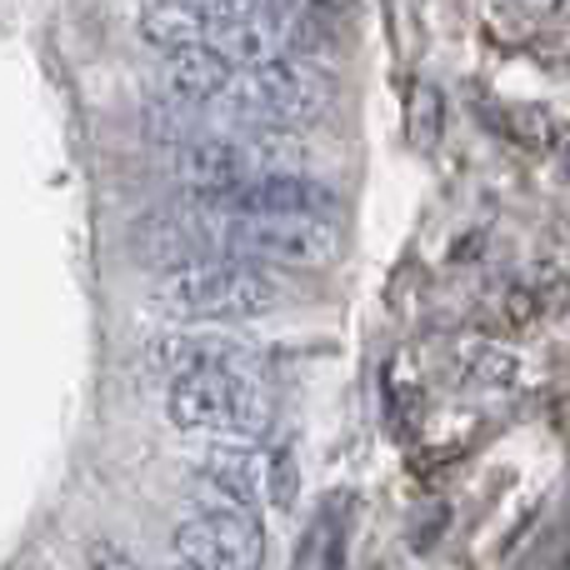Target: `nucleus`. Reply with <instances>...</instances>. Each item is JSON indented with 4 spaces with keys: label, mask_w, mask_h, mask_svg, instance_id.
Returning <instances> with one entry per match:
<instances>
[{
    "label": "nucleus",
    "mask_w": 570,
    "mask_h": 570,
    "mask_svg": "<svg viewBox=\"0 0 570 570\" xmlns=\"http://www.w3.org/2000/svg\"><path fill=\"white\" fill-rule=\"evenodd\" d=\"M281 36H285V46L301 50V56H331V30L315 16H295L291 26H281Z\"/></svg>",
    "instance_id": "obj_19"
},
{
    "label": "nucleus",
    "mask_w": 570,
    "mask_h": 570,
    "mask_svg": "<svg viewBox=\"0 0 570 570\" xmlns=\"http://www.w3.org/2000/svg\"><path fill=\"white\" fill-rule=\"evenodd\" d=\"M220 106L240 120H256L266 130H285V126H301V120L325 116L331 106V80L315 76L311 66H295V60H276V66H261V70H240L230 80V90L220 96Z\"/></svg>",
    "instance_id": "obj_4"
},
{
    "label": "nucleus",
    "mask_w": 570,
    "mask_h": 570,
    "mask_svg": "<svg viewBox=\"0 0 570 570\" xmlns=\"http://www.w3.org/2000/svg\"><path fill=\"white\" fill-rule=\"evenodd\" d=\"M515 375H521V365H515L511 351H501V345H481L471 361V381L475 385H511Z\"/></svg>",
    "instance_id": "obj_18"
},
{
    "label": "nucleus",
    "mask_w": 570,
    "mask_h": 570,
    "mask_svg": "<svg viewBox=\"0 0 570 570\" xmlns=\"http://www.w3.org/2000/svg\"><path fill=\"white\" fill-rule=\"evenodd\" d=\"M501 130L525 150H556V136H561V126L546 106H511L501 116Z\"/></svg>",
    "instance_id": "obj_15"
},
{
    "label": "nucleus",
    "mask_w": 570,
    "mask_h": 570,
    "mask_svg": "<svg viewBox=\"0 0 570 570\" xmlns=\"http://www.w3.org/2000/svg\"><path fill=\"white\" fill-rule=\"evenodd\" d=\"M176 570H196V566H176Z\"/></svg>",
    "instance_id": "obj_24"
},
{
    "label": "nucleus",
    "mask_w": 570,
    "mask_h": 570,
    "mask_svg": "<svg viewBox=\"0 0 570 570\" xmlns=\"http://www.w3.org/2000/svg\"><path fill=\"white\" fill-rule=\"evenodd\" d=\"M250 345L246 341H226V335H166L150 341V365L180 381L196 371H250Z\"/></svg>",
    "instance_id": "obj_8"
},
{
    "label": "nucleus",
    "mask_w": 570,
    "mask_h": 570,
    "mask_svg": "<svg viewBox=\"0 0 570 570\" xmlns=\"http://www.w3.org/2000/svg\"><path fill=\"white\" fill-rule=\"evenodd\" d=\"M220 250L285 271H331L345 256V236L331 216H230L220 220Z\"/></svg>",
    "instance_id": "obj_3"
},
{
    "label": "nucleus",
    "mask_w": 570,
    "mask_h": 570,
    "mask_svg": "<svg viewBox=\"0 0 570 570\" xmlns=\"http://www.w3.org/2000/svg\"><path fill=\"white\" fill-rule=\"evenodd\" d=\"M176 556L196 570H261L266 531L250 511H206L176 525Z\"/></svg>",
    "instance_id": "obj_5"
},
{
    "label": "nucleus",
    "mask_w": 570,
    "mask_h": 570,
    "mask_svg": "<svg viewBox=\"0 0 570 570\" xmlns=\"http://www.w3.org/2000/svg\"><path fill=\"white\" fill-rule=\"evenodd\" d=\"M541 315H546V301L535 295V285H511V291H505V321H511L515 331L535 325Z\"/></svg>",
    "instance_id": "obj_21"
},
{
    "label": "nucleus",
    "mask_w": 570,
    "mask_h": 570,
    "mask_svg": "<svg viewBox=\"0 0 570 570\" xmlns=\"http://www.w3.org/2000/svg\"><path fill=\"white\" fill-rule=\"evenodd\" d=\"M441 130H445V96L431 80H411V90H405V140L415 150H435Z\"/></svg>",
    "instance_id": "obj_13"
},
{
    "label": "nucleus",
    "mask_w": 570,
    "mask_h": 570,
    "mask_svg": "<svg viewBox=\"0 0 570 570\" xmlns=\"http://www.w3.org/2000/svg\"><path fill=\"white\" fill-rule=\"evenodd\" d=\"M335 196L311 176H256L220 200L230 216H331Z\"/></svg>",
    "instance_id": "obj_7"
},
{
    "label": "nucleus",
    "mask_w": 570,
    "mask_h": 570,
    "mask_svg": "<svg viewBox=\"0 0 570 570\" xmlns=\"http://www.w3.org/2000/svg\"><path fill=\"white\" fill-rule=\"evenodd\" d=\"M236 76L240 70L210 46L176 50V56L166 60V90L180 100V106H210V100L226 96Z\"/></svg>",
    "instance_id": "obj_10"
},
{
    "label": "nucleus",
    "mask_w": 570,
    "mask_h": 570,
    "mask_svg": "<svg viewBox=\"0 0 570 570\" xmlns=\"http://www.w3.org/2000/svg\"><path fill=\"white\" fill-rule=\"evenodd\" d=\"M250 156H256V176H305V146L291 130H261Z\"/></svg>",
    "instance_id": "obj_14"
},
{
    "label": "nucleus",
    "mask_w": 570,
    "mask_h": 570,
    "mask_svg": "<svg viewBox=\"0 0 570 570\" xmlns=\"http://www.w3.org/2000/svg\"><path fill=\"white\" fill-rule=\"evenodd\" d=\"M425 421V395L421 385H391V435L395 441H411Z\"/></svg>",
    "instance_id": "obj_17"
},
{
    "label": "nucleus",
    "mask_w": 570,
    "mask_h": 570,
    "mask_svg": "<svg viewBox=\"0 0 570 570\" xmlns=\"http://www.w3.org/2000/svg\"><path fill=\"white\" fill-rule=\"evenodd\" d=\"M210 50H220V56L230 60L236 70H261V66H276V50H281V30L266 26L261 16H246V20H226V26H216V36H210Z\"/></svg>",
    "instance_id": "obj_12"
},
{
    "label": "nucleus",
    "mask_w": 570,
    "mask_h": 570,
    "mask_svg": "<svg viewBox=\"0 0 570 570\" xmlns=\"http://www.w3.org/2000/svg\"><path fill=\"white\" fill-rule=\"evenodd\" d=\"M86 566H90V570H146V566L136 561V556H126L120 546H106V541L90 546V551H86Z\"/></svg>",
    "instance_id": "obj_22"
},
{
    "label": "nucleus",
    "mask_w": 570,
    "mask_h": 570,
    "mask_svg": "<svg viewBox=\"0 0 570 570\" xmlns=\"http://www.w3.org/2000/svg\"><path fill=\"white\" fill-rule=\"evenodd\" d=\"M200 485L220 495V511H250L261 495V455L250 445H216L200 465Z\"/></svg>",
    "instance_id": "obj_11"
},
{
    "label": "nucleus",
    "mask_w": 570,
    "mask_h": 570,
    "mask_svg": "<svg viewBox=\"0 0 570 570\" xmlns=\"http://www.w3.org/2000/svg\"><path fill=\"white\" fill-rule=\"evenodd\" d=\"M535 6H541V10H566L570 0H535Z\"/></svg>",
    "instance_id": "obj_23"
},
{
    "label": "nucleus",
    "mask_w": 570,
    "mask_h": 570,
    "mask_svg": "<svg viewBox=\"0 0 570 570\" xmlns=\"http://www.w3.org/2000/svg\"><path fill=\"white\" fill-rule=\"evenodd\" d=\"M150 311L170 315V321H256V315L281 311V285L261 271L240 266V261H200L186 271H166L160 285L150 291Z\"/></svg>",
    "instance_id": "obj_1"
},
{
    "label": "nucleus",
    "mask_w": 570,
    "mask_h": 570,
    "mask_svg": "<svg viewBox=\"0 0 570 570\" xmlns=\"http://www.w3.org/2000/svg\"><path fill=\"white\" fill-rule=\"evenodd\" d=\"M266 491L281 515L295 511V501H301V461H295V445H281L266 461Z\"/></svg>",
    "instance_id": "obj_16"
},
{
    "label": "nucleus",
    "mask_w": 570,
    "mask_h": 570,
    "mask_svg": "<svg viewBox=\"0 0 570 570\" xmlns=\"http://www.w3.org/2000/svg\"><path fill=\"white\" fill-rule=\"evenodd\" d=\"M166 411L180 431H216L250 445L271 431V395L250 371H196L170 381Z\"/></svg>",
    "instance_id": "obj_2"
},
{
    "label": "nucleus",
    "mask_w": 570,
    "mask_h": 570,
    "mask_svg": "<svg viewBox=\"0 0 570 570\" xmlns=\"http://www.w3.org/2000/svg\"><path fill=\"white\" fill-rule=\"evenodd\" d=\"M445 525H451V505H445V501L421 505V511H415V521H411V546H415V551H431V546L445 535Z\"/></svg>",
    "instance_id": "obj_20"
},
{
    "label": "nucleus",
    "mask_w": 570,
    "mask_h": 570,
    "mask_svg": "<svg viewBox=\"0 0 570 570\" xmlns=\"http://www.w3.org/2000/svg\"><path fill=\"white\" fill-rule=\"evenodd\" d=\"M140 36L160 50H196L210 46L216 36V10L200 6V0H156V6L140 10Z\"/></svg>",
    "instance_id": "obj_9"
},
{
    "label": "nucleus",
    "mask_w": 570,
    "mask_h": 570,
    "mask_svg": "<svg viewBox=\"0 0 570 570\" xmlns=\"http://www.w3.org/2000/svg\"><path fill=\"white\" fill-rule=\"evenodd\" d=\"M170 176H176L180 186L196 190L200 200L220 206V200L236 196L246 180H256V156H250V146H240V140L200 136V140L176 146V156H170Z\"/></svg>",
    "instance_id": "obj_6"
}]
</instances>
